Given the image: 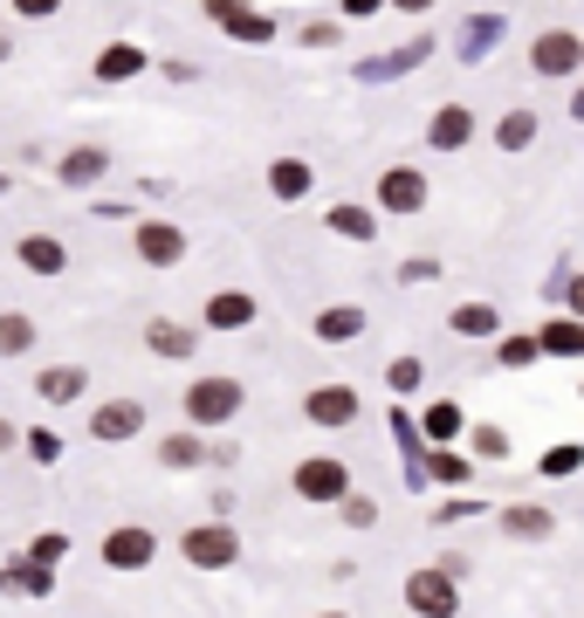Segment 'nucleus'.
Wrapping results in <instances>:
<instances>
[{"label": "nucleus", "instance_id": "39", "mask_svg": "<svg viewBox=\"0 0 584 618\" xmlns=\"http://www.w3.org/2000/svg\"><path fill=\"white\" fill-rule=\"evenodd\" d=\"M56 8H62V0H14V14H28V21H48Z\"/></svg>", "mask_w": 584, "mask_h": 618}, {"label": "nucleus", "instance_id": "23", "mask_svg": "<svg viewBox=\"0 0 584 618\" xmlns=\"http://www.w3.org/2000/svg\"><path fill=\"white\" fill-rule=\"evenodd\" d=\"M199 460H207V440H199L193 426H186V433H165V440H159V468H172V474H193Z\"/></svg>", "mask_w": 584, "mask_h": 618}, {"label": "nucleus", "instance_id": "32", "mask_svg": "<svg viewBox=\"0 0 584 618\" xmlns=\"http://www.w3.org/2000/svg\"><path fill=\"white\" fill-rule=\"evenodd\" d=\"M386 385H392V392H399V399H413V392H420V385H426V365H420V357H413V351H405V357H392V365H386Z\"/></svg>", "mask_w": 584, "mask_h": 618}, {"label": "nucleus", "instance_id": "11", "mask_svg": "<svg viewBox=\"0 0 584 618\" xmlns=\"http://www.w3.org/2000/svg\"><path fill=\"white\" fill-rule=\"evenodd\" d=\"M310 330H317V344L337 351V344H358L365 330H371V317H365V302H330V309H317Z\"/></svg>", "mask_w": 584, "mask_h": 618}, {"label": "nucleus", "instance_id": "33", "mask_svg": "<svg viewBox=\"0 0 584 618\" xmlns=\"http://www.w3.org/2000/svg\"><path fill=\"white\" fill-rule=\"evenodd\" d=\"M337 515H344V529H371V523H378V502L351 488V495H337Z\"/></svg>", "mask_w": 584, "mask_h": 618}, {"label": "nucleus", "instance_id": "37", "mask_svg": "<svg viewBox=\"0 0 584 618\" xmlns=\"http://www.w3.org/2000/svg\"><path fill=\"white\" fill-rule=\"evenodd\" d=\"M399 282H440V262L434 254H413V262H399Z\"/></svg>", "mask_w": 584, "mask_h": 618}, {"label": "nucleus", "instance_id": "40", "mask_svg": "<svg viewBox=\"0 0 584 618\" xmlns=\"http://www.w3.org/2000/svg\"><path fill=\"white\" fill-rule=\"evenodd\" d=\"M378 8H386V0H344V14H351V21H365V14H378Z\"/></svg>", "mask_w": 584, "mask_h": 618}, {"label": "nucleus", "instance_id": "22", "mask_svg": "<svg viewBox=\"0 0 584 618\" xmlns=\"http://www.w3.org/2000/svg\"><path fill=\"white\" fill-rule=\"evenodd\" d=\"M461 426H468V412L454 405V399H434V405H426V420H420V440L426 447H447V440H461Z\"/></svg>", "mask_w": 584, "mask_h": 618}, {"label": "nucleus", "instance_id": "18", "mask_svg": "<svg viewBox=\"0 0 584 618\" xmlns=\"http://www.w3.org/2000/svg\"><path fill=\"white\" fill-rule=\"evenodd\" d=\"M14 254H21V268H28V275H62L69 268V248L56 234H21Z\"/></svg>", "mask_w": 584, "mask_h": 618}, {"label": "nucleus", "instance_id": "2", "mask_svg": "<svg viewBox=\"0 0 584 618\" xmlns=\"http://www.w3.org/2000/svg\"><path fill=\"white\" fill-rule=\"evenodd\" d=\"M180 557L193 571H234L241 536H234V523H193V529H180Z\"/></svg>", "mask_w": 584, "mask_h": 618}, {"label": "nucleus", "instance_id": "16", "mask_svg": "<svg viewBox=\"0 0 584 618\" xmlns=\"http://www.w3.org/2000/svg\"><path fill=\"white\" fill-rule=\"evenodd\" d=\"M447 330H454V337H468V344H489V337H502V309L495 302H454Z\"/></svg>", "mask_w": 584, "mask_h": 618}, {"label": "nucleus", "instance_id": "41", "mask_svg": "<svg viewBox=\"0 0 584 618\" xmlns=\"http://www.w3.org/2000/svg\"><path fill=\"white\" fill-rule=\"evenodd\" d=\"M14 447H21V426H14V420H0V454H14Z\"/></svg>", "mask_w": 584, "mask_h": 618}, {"label": "nucleus", "instance_id": "6", "mask_svg": "<svg viewBox=\"0 0 584 618\" xmlns=\"http://www.w3.org/2000/svg\"><path fill=\"white\" fill-rule=\"evenodd\" d=\"M577 62H584V42H577L571 28H543L537 42H529V69H537V76H550V83L577 76Z\"/></svg>", "mask_w": 584, "mask_h": 618}, {"label": "nucleus", "instance_id": "28", "mask_svg": "<svg viewBox=\"0 0 584 618\" xmlns=\"http://www.w3.org/2000/svg\"><path fill=\"white\" fill-rule=\"evenodd\" d=\"M145 69V48L138 42H111L104 56H96V76H104V83H124V76H138Z\"/></svg>", "mask_w": 584, "mask_h": 618}, {"label": "nucleus", "instance_id": "3", "mask_svg": "<svg viewBox=\"0 0 584 618\" xmlns=\"http://www.w3.org/2000/svg\"><path fill=\"white\" fill-rule=\"evenodd\" d=\"M289 488H296L302 502H317V508H337V495H351V468H344L337 454H310V460H296Z\"/></svg>", "mask_w": 584, "mask_h": 618}, {"label": "nucleus", "instance_id": "31", "mask_svg": "<svg viewBox=\"0 0 584 618\" xmlns=\"http://www.w3.org/2000/svg\"><path fill=\"white\" fill-rule=\"evenodd\" d=\"M537 337H495V365L502 371H529V365H537Z\"/></svg>", "mask_w": 584, "mask_h": 618}, {"label": "nucleus", "instance_id": "20", "mask_svg": "<svg viewBox=\"0 0 584 618\" xmlns=\"http://www.w3.org/2000/svg\"><path fill=\"white\" fill-rule=\"evenodd\" d=\"M62 186H96V179L111 172V151L104 145H76V151H62Z\"/></svg>", "mask_w": 584, "mask_h": 618}, {"label": "nucleus", "instance_id": "14", "mask_svg": "<svg viewBox=\"0 0 584 618\" xmlns=\"http://www.w3.org/2000/svg\"><path fill=\"white\" fill-rule=\"evenodd\" d=\"M83 385H90L83 365H42L35 371V399L42 405H76V399H83Z\"/></svg>", "mask_w": 584, "mask_h": 618}, {"label": "nucleus", "instance_id": "17", "mask_svg": "<svg viewBox=\"0 0 584 618\" xmlns=\"http://www.w3.org/2000/svg\"><path fill=\"white\" fill-rule=\"evenodd\" d=\"M207 330H255V296L248 289H220L207 296V317H199Z\"/></svg>", "mask_w": 584, "mask_h": 618}, {"label": "nucleus", "instance_id": "10", "mask_svg": "<svg viewBox=\"0 0 584 618\" xmlns=\"http://www.w3.org/2000/svg\"><path fill=\"white\" fill-rule=\"evenodd\" d=\"M426 206V172L420 165H386L378 179V214H420Z\"/></svg>", "mask_w": 584, "mask_h": 618}, {"label": "nucleus", "instance_id": "12", "mask_svg": "<svg viewBox=\"0 0 584 618\" xmlns=\"http://www.w3.org/2000/svg\"><path fill=\"white\" fill-rule=\"evenodd\" d=\"M495 523H502V536H509V543H550V536H557V515H550L543 502H509Z\"/></svg>", "mask_w": 584, "mask_h": 618}, {"label": "nucleus", "instance_id": "29", "mask_svg": "<svg viewBox=\"0 0 584 618\" xmlns=\"http://www.w3.org/2000/svg\"><path fill=\"white\" fill-rule=\"evenodd\" d=\"M495 145L502 151H523V145H537V111H509L495 124Z\"/></svg>", "mask_w": 584, "mask_h": 618}, {"label": "nucleus", "instance_id": "30", "mask_svg": "<svg viewBox=\"0 0 584 618\" xmlns=\"http://www.w3.org/2000/svg\"><path fill=\"white\" fill-rule=\"evenodd\" d=\"M537 468H543V481H571V474L584 468V440H564V447H550V454L537 460Z\"/></svg>", "mask_w": 584, "mask_h": 618}, {"label": "nucleus", "instance_id": "43", "mask_svg": "<svg viewBox=\"0 0 584 618\" xmlns=\"http://www.w3.org/2000/svg\"><path fill=\"white\" fill-rule=\"evenodd\" d=\"M317 618H351V611H317Z\"/></svg>", "mask_w": 584, "mask_h": 618}, {"label": "nucleus", "instance_id": "5", "mask_svg": "<svg viewBox=\"0 0 584 618\" xmlns=\"http://www.w3.org/2000/svg\"><path fill=\"white\" fill-rule=\"evenodd\" d=\"M405 611H413V618H454V611H461V584L426 563V571L405 577Z\"/></svg>", "mask_w": 584, "mask_h": 618}, {"label": "nucleus", "instance_id": "44", "mask_svg": "<svg viewBox=\"0 0 584 618\" xmlns=\"http://www.w3.org/2000/svg\"><path fill=\"white\" fill-rule=\"evenodd\" d=\"M0 56H8V35H0Z\"/></svg>", "mask_w": 584, "mask_h": 618}, {"label": "nucleus", "instance_id": "24", "mask_svg": "<svg viewBox=\"0 0 584 618\" xmlns=\"http://www.w3.org/2000/svg\"><path fill=\"white\" fill-rule=\"evenodd\" d=\"M48 584H56V571H48V563H28V557H21L14 571H0V591H14V598H48Z\"/></svg>", "mask_w": 584, "mask_h": 618}, {"label": "nucleus", "instance_id": "13", "mask_svg": "<svg viewBox=\"0 0 584 618\" xmlns=\"http://www.w3.org/2000/svg\"><path fill=\"white\" fill-rule=\"evenodd\" d=\"M426 145H434V151H461V145H474V111H468V103H440L434 124H426Z\"/></svg>", "mask_w": 584, "mask_h": 618}, {"label": "nucleus", "instance_id": "9", "mask_svg": "<svg viewBox=\"0 0 584 618\" xmlns=\"http://www.w3.org/2000/svg\"><path fill=\"white\" fill-rule=\"evenodd\" d=\"M131 248H138L145 268H180V262H186V234H180L172 220H138Z\"/></svg>", "mask_w": 584, "mask_h": 618}, {"label": "nucleus", "instance_id": "42", "mask_svg": "<svg viewBox=\"0 0 584 618\" xmlns=\"http://www.w3.org/2000/svg\"><path fill=\"white\" fill-rule=\"evenodd\" d=\"M386 8H405V14H426V8H434V0H386Z\"/></svg>", "mask_w": 584, "mask_h": 618}, {"label": "nucleus", "instance_id": "35", "mask_svg": "<svg viewBox=\"0 0 584 618\" xmlns=\"http://www.w3.org/2000/svg\"><path fill=\"white\" fill-rule=\"evenodd\" d=\"M21 447H28V454L42 460V468H48V460H62V433H48V426H35V433H21Z\"/></svg>", "mask_w": 584, "mask_h": 618}, {"label": "nucleus", "instance_id": "21", "mask_svg": "<svg viewBox=\"0 0 584 618\" xmlns=\"http://www.w3.org/2000/svg\"><path fill=\"white\" fill-rule=\"evenodd\" d=\"M323 227H330V234H337V241H371V234H378L371 206H358V199H337V206H330V214H323Z\"/></svg>", "mask_w": 584, "mask_h": 618}, {"label": "nucleus", "instance_id": "25", "mask_svg": "<svg viewBox=\"0 0 584 618\" xmlns=\"http://www.w3.org/2000/svg\"><path fill=\"white\" fill-rule=\"evenodd\" d=\"M310 186H317V172L302 165V159H275V165H268V193H275V199H302Z\"/></svg>", "mask_w": 584, "mask_h": 618}, {"label": "nucleus", "instance_id": "34", "mask_svg": "<svg viewBox=\"0 0 584 618\" xmlns=\"http://www.w3.org/2000/svg\"><path fill=\"white\" fill-rule=\"evenodd\" d=\"M62 550H69V536H62V529H42L35 543H28V563H48V571H56V563H62Z\"/></svg>", "mask_w": 584, "mask_h": 618}, {"label": "nucleus", "instance_id": "1", "mask_svg": "<svg viewBox=\"0 0 584 618\" xmlns=\"http://www.w3.org/2000/svg\"><path fill=\"white\" fill-rule=\"evenodd\" d=\"M180 405H186V420H193V426H227V420H234V412L248 405V385L214 371V378L186 385V399H180Z\"/></svg>", "mask_w": 584, "mask_h": 618}, {"label": "nucleus", "instance_id": "4", "mask_svg": "<svg viewBox=\"0 0 584 618\" xmlns=\"http://www.w3.org/2000/svg\"><path fill=\"white\" fill-rule=\"evenodd\" d=\"M96 557H104V571L131 577V571H151V557H159V536H151L145 523H117V529H104Z\"/></svg>", "mask_w": 584, "mask_h": 618}, {"label": "nucleus", "instance_id": "7", "mask_svg": "<svg viewBox=\"0 0 584 618\" xmlns=\"http://www.w3.org/2000/svg\"><path fill=\"white\" fill-rule=\"evenodd\" d=\"M358 412H365L358 385H310V392H302V420L310 426H351Z\"/></svg>", "mask_w": 584, "mask_h": 618}, {"label": "nucleus", "instance_id": "36", "mask_svg": "<svg viewBox=\"0 0 584 618\" xmlns=\"http://www.w3.org/2000/svg\"><path fill=\"white\" fill-rule=\"evenodd\" d=\"M426 474H434V481H468V460L447 454V447H434V454H426Z\"/></svg>", "mask_w": 584, "mask_h": 618}, {"label": "nucleus", "instance_id": "8", "mask_svg": "<svg viewBox=\"0 0 584 618\" xmlns=\"http://www.w3.org/2000/svg\"><path fill=\"white\" fill-rule=\"evenodd\" d=\"M138 433H145V399H104L90 412V440H104V447H124Z\"/></svg>", "mask_w": 584, "mask_h": 618}, {"label": "nucleus", "instance_id": "26", "mask_svg": "<svg viewBox=\"0 0 584 618\" xmlns=\"http://www.w3.org/2000/svg\"><path fill=\"white\" fill-rule=\"evenodd\" d=\"M35 317H21V309H0V357H28L35 351Z\"/></svg>", "mask_w": 584, "mask_h": 618}, {"label": "nucleus", "instance_id": "38", "mask_svg": "<svg viewBox=\"0 0 584 618\" xmlns=\"http://www.w3.org/2000/svg\"><path fill=\"white\" fill-rule=\"evenodd\" d=\"M434 571H440V577H454V584H461V577L474 571V557H461V550H447V557L434 563Z\"/></svg>", "mask_w": 584, "mask_h": 618}, {"label": "nucleus", "instance_id": "15", "mask_svg": "<svg viewBox=\"0 0 584 618\" xmlns=\"http://www.w3.org/2000/svg\"><path fill=\"white\" fill-rule=\"evenodd\" d=\"M145 351H151V357H165V365H186V357L199 351V330H186V323L159 317V323L145 330Z\"/></svg>", "mask_w": 584, "mask_h": 618}, {"label": "nucleus", "instance_id": "19", "mask_svg": "<svg viewBox=\"0 0 584 618\" xmlns=\"http://www.w3.org/2000/svg\"><path fill=\"white\" fill-rule=\"evenodd\" d=\"M543 357H584V317H550L543 330H529Z\"/></svg>", "mask_w": 584, "mask_h": 618}, {"label": "nucleus", "instance_id": "27", "mask_svg": "<svg viewBox=\"0 0 584 618\" xmlns=\"http://www.w3.org/2000/svg\"><path fill=\"white\" fill-rule=\"evenodd\" d=\"M461 440H468V454H474V460H509V433H502L495 420L461 426Z\"/></svg>", "mask_w": 584, "mask_h": 618}]
</instances>
